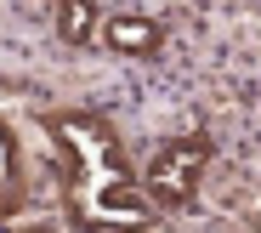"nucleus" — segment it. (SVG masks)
I'll use <instances>...</instances> for the list:
<instances>
[{
	"instance_id": "nucleus-1",
	"label": "nucleus",
	"mask_w": 261,
	"mask_h": 233,
	"mask_svg": "<svg viewBox=\"0 0 261 233\" xmlns=\"http://www.w3.org/2000/svg\"><path fill=\"white\" fill-rule=\"evenodd\" d=\"M204 159H210V143H204V136H176L170 148L153 154L148 188H153L165 205H188V199H193V171H199Z\"/></svg>"
},
{
	"instance_id": "nucleus-5",
	"label": "nucleus",
	"mask_w": 261,
	"mask_h": 233,
	"mask_svg": "<svg viewBox=\"0 0 261 233\" xmlns=\"http://www.w3.org/2000/svg\"><path fill=\"white\" fill-rule=\"evenodd\" d=\"M6 176H12V136L0 131V182H6Z\"/></svg>"
},
{
	"instance_id": "nucleus-3",
	"label": "nucleus",
	"mask_w": 261,
	"mask_h": 233,
	"mask_svg": "<svg viewBox=\"0 0 261 233\" xmlns=\"http://www.w3.org/2000/svg\"><path fill=\"white\" fill-rule=\"evenodd\" d=\"M57 34L68 45H85L97 34V6H91V0H63V6H57Z\"/></svg>"
},
{
	"instance_id": "nucleus-4",
	"label": "nucleus",
	"mask_w": 261,
	"mask_h": 233,
	"mask_svg": "<svg viewBox=\"0 0 261 233\" xmlns=\"http://www.w3.org/2000/svg\"><path fill=\"white\" fill-rule=\"evenodd\" d=\"M102 211H108V216H119L125 227H148V211H142V199H137V194H125V188H119V176H114V188L102 194Z\"/></svg>"
},
{
	"instance_id": "nucleus-2",
	"label": "nucleus",
	"mask_w": 261,
	"mask_h": 233,
	"mask_svg": "<svg viewBox=\"0 0 261 233\" xmlns=\"http://www.w3.org/2000/svg\"><path fill=\"white\" fill-rule=\"evenodd\" d=\"M102 40L114 45V52H130V57H148V52H159V23H148V17H108L102 23Z\"/></svg>"
}]
</instances>
